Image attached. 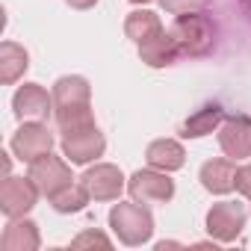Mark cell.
Instances as JSON below:
<instances>
[{
    "mask_svg": "<svg viewBox=\"0 0 251 251\" xmlns=\"http://www.w3.org/2000/svg\"><path fill=\"white\" fill-rule=\"evenodd\" d=\"M127 192L133 201L139 204H169L175 198V180L169 177V172L160 169H139L127 177Z\"/></svg>",
    "mask_w": 251,
    "mask_h": 251,
    "instance_id": "obj_3",
    "label": "cell"
},
{
    "mask_svg": "<svg viewBox=\"0 0 251 251\" xmlns=\"http://www.w3.org/2000/svg\"><path fill=\"white\" fill-rule=\"evenodd\" d=\"M86 245H100V248H109V236H103L100 230H83L80 236L71 239V248H86Z\"/></svg>",
    "mask_w": 251,
    "mask_h": 251,
    "instance_id": "obj_23",
    "label": "cell"
},
{
    "mask_svg": "<svg viewBox=\"0 0 251 251\" xmlns=\"http://www.w3.org/2000/svg\"><path fill=\"white\" fill-rule=\"evenodd\" d=\"M109 227H112V233L118 236L121 245L136 248V245L151 242V236H154V216L139 201H127V204L118 201L109 210Z\"/></svg>",
    "mask_w": 251,
    "mask_h": 251,
    "instance_id": "obj_2",
    "label": "cell"
},
{
    "mask_svg": "<svg viewBox=\"0 0 251 251\" xmlns=\"http://www.w3.org/2000/svg\"><path fill=\"white\" fill-rule=\"evenodd\" d=\"M248 201H251V198H248Z\"/></svg>",
    "mask_w": 251,
    "mask_h": 251,
    "instance_id": "obj_27",
    "label": "cell"
},
{
    "mask_svg": "<svg viewBox=\"0 0 251 251\" xmlns=\"http://www.w3.org/2000/svg\"><path fill=\"white\" fill-rule=\"evenodd\" d=\"M65 3H68L71 9H80V12H83V9H92L98 0H65Z\"/></svg>",
    "mask_w": 251,
    "mask_h": 251,
    "instance_id": "obj_25",
    "label": "cell"
},
{
    "mask_svg": "<svg viewBox=\"0 0 251 251\" xmlns=\"http://www.w3.org/2000/svg\"><path fill=\"white\" fill-rule=\"evenodd\" d=\"M198 180L210 195H227V192L236 189V166H233L230 157L207 160L198 172Z\"/></svg>",
    "mask_w": 251,
    "mask_h": 251,
    "instance_id": "obj_13",
    "label": "cell"
},
{
    "mask_svg": "<svg viewBox=\"0 0 251 251\" xmlns=\"http://www.w3.org/2000/svg\"><path fill=\"white\" fill-rule=\"evenodd\" d=\"M169 33H172L180 56H189V59H201V56L213 53V48H216V21L204 9L175 15Z\"/></svg>",
    "mask_w": 251,
    "mask_h": 251,
    "instance_id": "obj_1",
    "label": "cell"
},
{
    "mask_svg": "<svg viewBox=\"0 0 251 251\" xmlns=\"http://www.w3.org/2000/svg\"><path fill=\"white\" fill-rule=\"evenodd\" d=\"M219 148L233 163L251 157V115H245V112L225 115L222 127H219Z\"/></svg>",
    "mask_w": 251,
    "mask_h": 251,
    "instance_id": "obj_8",
    "label": "cell"
},
{
    "mask_svg": "<svg viewBox=\"0 0 251 251\" xmlns=\"http://www.w3.org/2000/svg\"><path fill=\"white\" fill-rule=\"evenodd\" d=\"M139 59H142L148 68H169V65H175V62L180 59V50H177L172 33L163 30V33H157L154 39H148L145 45H139Z\"/></svg>",
    "mask_w": 251,
    "mask_h": 251,
    "instance_id": "obj_16",
    "label": "cell"
},
{
    "mask_svg": "<svg viewBox=\"0 0 251 251\" xmlns=\"http://www.w3.org/2000/svg\"><path fill=\"white\" fill-rule=\"evenodd\" d=\"M27 68H30L27 48H21L18 42H3V45H0V83H3V86L18 83Z\"/></svg>",
    "mask_w": 251,
    "mask_h": 251,
    "instance_id": "obj_18",
    "label": "cell"
},
{
    "mask_svg": "<svg viewBox=\"0 0 251 251\" xmlns=\"http://www.w3.org/2000/svg\"><path fill=\"white\" fill-rule=\"evenodd\" d=\"M130 3H139V6H145V3H151V0H130Z\"/></svg>",
    "mask_w": 251,
    "mask_h": 251,
    "instance_id": "obj_26",
    "label": "cell"
},
{
    "mask_svg": "<svg viewBox=\"0 0 251 251\" xmlns=\"http://www.w3.org/2000/svg\"><path fill=\"white\" fill-rule=\"evenodd\" d=\"M12 154L21 160V163H36L39 157L50 154L53 148V133L48 130L45 121H24L21 127L12 133V142H9Z\"/></svg>",
    "mask_w": 251,
    "mask_h": 251,
    "instance_id": "obj_5",
    "label": "cell"
},
{
    "mask_svg": "<svg viewBox=\"0 0 251 251\" xmlns=\"http://www.w3.org/2000/svg\"><path fill=\"white\" fill-rule=\"evenodd\" d=\"M3 251H39L42 236H39V225L30 219H9L6 230H3Z\"/></svg>",
    "mask_w": 251,
    "mask_h": 251,
    "instance_id": "obj_17",
    "label": "cell"
},
{
    "mask_svg": "<svg viewBox=\"0 0 251 251\" xmlns=\"http://www.w3.org/2000/svg\"><path fill=\"white\" fill-rule=\"evenodd\" d=\"M145 163L151 169H160V172H180L183 163H186V151L177 139H154L148 148H145Z\"/></svg>",
    "mask_w": 251,
    "mask_h": 251,
    "instance_id": "obj_15",
    "label": "cell"
},
{
    "mask_svg": "<svg viewBox=\"0 0 251 251\" xmlns=\"http://www.w3.org/2000/svg\"><path fill=\"white\" fill-rule=\"evenodd\" d=\"M39 186L30 180V177H12L6 175V180L0 183V213L6 219H21L27 216L36 201H39Z\"/></svg>",
    "mask_w": 251,
    "mask_h": 251,
    "instance_id": "obj_7",
    "label": "cell"
},
{
    "mask_svg": "<svg viewBox=\"0 0 251 251\" xmlns=\"http://www.w3.org/2000/svg\"><path fill=\"white\" fill-rule=\"evenodd\" d=\"M53 112L56 109H77V106H92V86L80 74H65L53 83Z\"/></svg>",
    "mask_w": 251,
    "mask_h": 251,
    "instance_id": "obj_12",
    "label": "cell"
},
{
    "mask_svg": "<svg viewBox=\"0 0 251 251\" xmlns=\"http://www.w3.org/2000/svg\"><path fill=\"white\" fill-rule=\"evenodd\" d=\"M160 6L169 15H183V12H201L210 6V0H160Z\"/></svg>",
    "mask_w": 251,
    "mask_h": 251,
    "instance_id": "obj_22",
    "label": "cell"
},
{
    "mask_svg": "<svg viewBox=\"0 0 251 251\" xmlns=\"http://www.w3.org/2000/svg\"><path fill=\"white\" fill-rule=\"evenodd\" d=\"M27 177L39 186V192H42L48 201H50L56 192H62L65 186H71V183H74V175H71L68 160L53 157V154H45V157H39L36 163H30Z\"/></svg>",
    "mask_w": 251,
    "mask_h": 251,
    "instance_id": "obj_4",
    "label": "cell"
},
{
    "mask_svg": "<svg viewBox=\"0 0 251 251\" xmlns=\"http://www.w3.org/2000/svg\"><path fill=\"white\" fill-rule=\"evenodd\" d=\"M92 201V195H89V189L83 186V183H71V186H65L62 192H56L53 198H50V207L56 210V213H80L86 204Z\"/></svg>",
    "mask_w": 251,
    "mask_h": 251,
    "instance_id": "obj_20",
    "label": "cell"
},
{
    "mask_svg": "<svg viewBox=\"0 0 251 251\" xmlns=\"http://www.w3.org/2000/svg\"><path fill=\"white\" fill-rule=\"evenodd\" d=\"M80 183L89 189L92 201H118V195L124 192L127 180H124L121 169L112 163H95L83 172Z\"/></svg>",
    "mask_w": 251,
    "mask_h": 251,
    "instance_id": "obj_9",
    "label": "cell"
},
{
    "mask_svg": "<svg viewBox=\"0 0 251 251\" xmlns=\"http://www.w3.org/2000/svg\"><path fill=\"white\" fill-rule=\"evenodd\" d=\"M56 127L62 136L68 133H77V130H86V127H95V115H92V106H77V109H56Z\"/></svg>",
    "mask_w": 251,
    "mask_h": 251,
    "instance_id": "obj_21",
    "label": "cell"
},
{
    "mask_svg": "<svg viewBox=\"0 0 251 251\" xmlns=\"http://www.w3.org/2000/svg\"><path fill=\"white\" fill-rule=\"evenodd\" d=\"M163 30H166V27H163L160 15L151 12V9H133L127 18H124V36H127L136 48L145 45L148 39H154V36L163 33Z\"/></svg>",
    "mask_w": 251,
    "mask_h": 251,
    "instance_id": "obj_19",
    "label": "cell"
},
{
    "mask_svg": "<svg viewBox=\"0 0 251 251\" xmlns=\"http://www.w3.org/2000/svg\"><path fill=\"white\" fill-rule=\"evenodd\" d=\"M236 192L245 195V198H251V163H245V166L236 169Z\"/></svg>",
    "mask_w": 251,
    "mask_h": 251,
    "instance_id": "obj_24",
    "label": "cell"
},
{
    "mask_svg": "<svg viewBox=\"0 0 251 251\" xmlns=\"http://www.w3.org/2000/svg\"><path fill=\"white\" fill-rule=\"evenodd\" d=\"M222 121H225V106L210 100L204 106H198L183 124H180V136L183 139H201V136H210L213 130L222 127Z\"/></svg>",
    "mask_w": 251,
    "mask_h": 251,
    "instance_id": "obj_14",
    "label": "cell"
},
{
    "mask_svg": "<svg viewBox=\"0 0 251 251\" xmlns=\"http://www.w3.org/2000/svg\"><path fill=\"white\" fill-rule=\"evenodd\" d=\"M245 222H248V210L242 204H236V201H219V204H213L207 210V219H204L207 233L216 242H233L242 233Z\"/></svg>",
    "mask_w": 251,
    "mask_h": 251,
    "instance_id": "obj_6",
    "label": "cell"
},
{
    "mask_svg": "<svg viewBox=\"0 0 251 251\" xmlns=\"http://www.w3.org/2000/svg\"><path fill=\"white\" fill-rule=\"evenodd\" d=\"M12 112L21 121H48L53 112V95H48V89L39 83H24L12 95Z\"/></svg>",
    "mask_w": 251,
    "mask_h": 251,
    "instance_id": "obj_11",
    "label": "cell"
},
{
    "mask_svg": "<svg viewBox=\"0 0 251 251\" xmlns=\"http://www.w3.org/2000/svg\"><path fill=\"white\" fill-rule=\"evenodd\" d=\"M103 151H106V139L98 130V124L95 127H86V130L62 136V157L71 166H89L98 157H103Z\"/></svg>",
    "mask_w": 251,
    "mask_h": 251,
    "instance_id": "obj_10",
    "label": "cell"
}]
</instances>
